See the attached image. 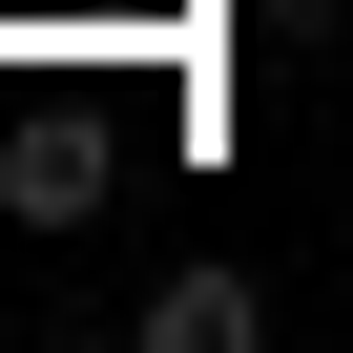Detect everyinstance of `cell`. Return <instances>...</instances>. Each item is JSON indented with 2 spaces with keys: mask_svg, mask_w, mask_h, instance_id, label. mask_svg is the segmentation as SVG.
Here are the masks:
<instances>
[{
  "mask_svg": "<svg viewBox=\"0 0 353 353\" xmlns=\"http://www.w3.org/2000/svg\"><path fill=\"white\" fill-rule=\"evenodd\" d=\"M250 21H270V42H332V21H353V0H250Z\"/></svg>",
  "mask_w": 353,
  "mask_h": 353,
  "instance_id": "7a4b0ae2",
  "label": "cell"
},
{
  "mask_svg": "<svg viewBox=\"0 0 353 353\" xmlns=\"http://www.w3.org/2000/svg\"><path fill=\"white\" fill-rule=\"evenodd\" d=\"M125 332H145V353H250V332H270V270H166Z\"/></svg>",
  "mask_w": 353,
  "mask_h": 353,
  "instance_id": "6da1fadb",
  "label": "cell"
}]
</instances>
